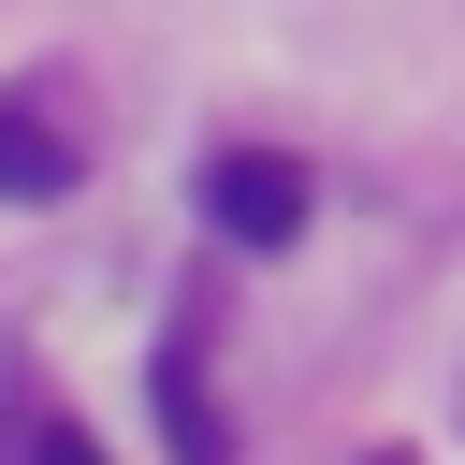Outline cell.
<instances>
[{"instance_id":"cell-1","label":"cell","mask_w":465,"mask_h":465,"mask_svg":"<svg viewBox=\"0 0 465 465\" xmlns=\"http://www.w3.org/2000/svg\"><path fill=\"white\" fill-rule=\"evenodd\" d=\"M305 203H320V189H305V160H276V145H218V160H203V218H218L232 247H291Z\"/></svg>"},{"instance_id":"cell-2","label":"cell","mask_w":465,"mask_h":465,"mask_svg":"<svg viewBox=\"0 0 465 465\" xmlns=\"http://www.w3.org/2000/svg\"><path fill=\"white\" fill-rule=\"evenodd\" d=\"M73 174H87V131L44 87H0V203H58Z\"/></svg>"},{"instance_id":"cell-3","label":"cell","mask_w":465,"mask_h":465,"mask_svg":"<svg viewBox=\"0 0 465 465\" xmlns=\"http://www.w3.org/2000/svg\"><path fill=\"white\" fill-rule=\"evenodd\" d=\"M160 436H174V465H232V436H218V392H203V349H189V334L160 349Z\"/></svg>"},{"instance_id":"cell-4","label":"cell","mask_w":465,"mask_h":465,"mask_svg":"<svg viewBox=\"0 0 465 465\" xmlns=\"http://www.w3.org/2000/svg\"><path fill=\"white\" fill-rule=\"evenodd\" d=\"M44 465H102V450H87V436H44Z\"/></svg>"},{"instance_id":"cell-5","label":"cell","mask_w":465,"mask_h":465,"mask_svg":"<svg viewBox=\"0 0 465 465\" xmlns=\"http://www.w3.org/2000/svg\"><path fill=\"white\" fill-rule=\"evenodd\" d=\"M0 392H15V334H0Z\"/></svg>"}]
</instances>
